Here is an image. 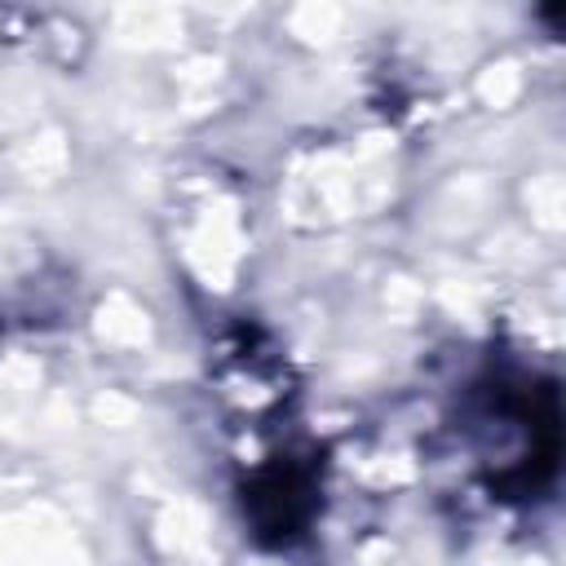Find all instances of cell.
I'll return each instance as SVG.
<instances>
[{
    "label": "cell",
    "mask_w": 566,
    "mask_h": 566,
    "mask_svg": "<svg viewBox=\"0 0 566 566\" xmlns=\"http://www.w3.org/2000/svg\"><path fill=\"white\" fill-rule=\"evenodd\" d=\"M310 495H314V482L305 469L296 464H274L265 469L252 491H248V504H252V517L261 531L270 535H292L305 517H310Z\"/></svg>",
    "instance_id": "6da1fadb"
}]
</instances>
